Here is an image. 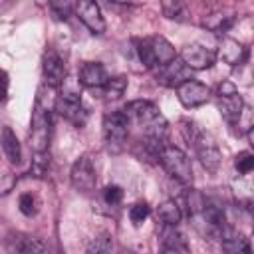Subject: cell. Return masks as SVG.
Wrapping results in <instances>:
<instances>
[{
	"mask_svg": "<svg viewBox=\"0 0 254 254\" xmlns=\"http://www.w3.org/2000/svg\"><path fill=\"white\" fill-rule=\"evenodd\" d=\"M161 10H163L165 18L177 20V22H185L189 16L185 0H161Z\"/></svg>",
	"mask_w": 254,
	"mask_h": 254,
	"instance_id": "obj_22",
	"label": "cell"
},
{
	"mask_svg": "<svg viewBox=\"0 0 254 254\" xmlns=\"http://www.w3.org/2000/svg\"><path fill=\"white\" fill-rule=\"evenodd\" d=\"M216 58H220L228 65H242L248 58V50L234 38H222L216 50Z\"/></svg>",
	"mask_w": 254,
	"mask_h": 254,
	"instance_id": "obj_14",
	"label": "cell"
},
{
	"mask_svg": "<svg viewBox=\"0 0 254 254\" xmlns=\"http://www.w3.org/2000/svg\"><path fill=\"white\" fill-rule=\"evenodd\" d=\"M77 18L83 22V26L89 32H93V34L105 32V18L95 0H79L77 2Z\"/></svg>",
	"mask_w": 254,
	"mask_h": 254,
	"instance_id": "obj_13",
	"label": "cell"
},
{
	"mask_svg": "<svg viewBox=\"0 0 254 254\" xmlns=\"http://www.w3.org/2000/svg\"><path fill=\"white\" fill-rule=\"evenodd\" d=\"M149 214H151V208H149L147 202H135V204L129 208V218H131V222H133L135 226H139Z\"/></svg>",
	"mask_w": 254,
	"mask_h": 254,
	"instance_id": "obj_30",
	"label": "cell"
},
{
	"mask_svg": "<svg viewBox=\"0 0 254 254\" xmlns=\"http://www.w3.org/2000/svg\"><path fill=\"white\" fill-rule=\"evenodd\" d=\"M109 2H115V4H127L129 0H109Z\"/></svg>",
	"mask_w": 254,
	"mask_h": 254,
	"instance_id": "obj_36",
	"label": "cell"
},
{
	"mask_svg": "<svg viewBox=\"0 0 254 254\" xmlns=\"http://www.w3.org/2000/svg\"><path fill=\"white\" fill-rule=\"evenodd\" d=\"M177 97L187 109H194V107H200V105H204L208 101L210 89L202 81H196V79L190 77V79L183 81L177 87Z\"/></svg>",
	"mask_w": 254,
	"mask_h": 254,
	"instance_id": "obj_11",
	"label": "cell"
},
{
	"mask_svg": "<svg viewBox=\"0 0 254 254\" xmlns=\"http://www.w3.org/2000/svg\"><path fill=\"white\" fill-rule=\"evenodd\" d=\"M107 71L99 62H85L79 67V83L89 89H99L107 81Z\"/></svg>",
	"mask_w": 254,
	"mask_h": 254,
	"instance_id": "obj_15",
	"label": "cell"
},
{
	"mask_svg": "<svg viewBox=\"0 0 254 254\" xmlns=\"http://www.w3.org/2000/svg\"><path fill=\"white\" fill-rule=\"evenodd\" d=\"M12 248L18 250V252L32 254V252H46L48 250V244H44L40 238H20L18 242H14Z\"/></svg>",
	"mask_w": 254,
	"mask_h": 254,
	"instance_id": "obj_27",
	"label": "cell"
},
{
	"mask_svg": "<svg viewBox=\"0 0 254 254\" xmlns=\"http://www.w3.org/2000/svg\"><path fill=\"white\" fill-rule=\"evenodd\" d=\"M111 250H113V238L109 234H101V236L93 238L91 244L87 246V252H95V254H99V252H111Z\"/></svg>",
	"mask_w": 254,
	"mask_h": 254,
	"instance_id": "obj_29",
	"label": "cell"
},
{
	"mask_svg": "<svg viewBox=\"0 0 254 254\" xmlns=\"http://www.w3.org/2000/svg\"><path fill=\"white\" fill-rule=\"evenodd\" d=\"M216 107L222 115V119L230 125L236 127L240 125L242 113H244V99L238 93L236 85L232 81H222L216 89Z\"/></svg>",
	"mask_w": 254,
	"mask_h": 254,
	"instance_id": "obj_5",
	"label": "cell"
},
{
	"mask_svg": "<svg viewBox=\"0 0 254 254\" xmlns=\"http://www.w3.org/2000/svg\"><path fill=\"white\" fill-rule=\"evenodd\" d=\"M157 161L161 163V167L167 171V175L175 181H179L181 185H190L192 183V165H190V159L189 155L175 147V145H165L157 157Z\"/></svg>",
	"mask_w": 254,
	"mask_h": 254,
	"instance_id": "obj_3",
	"label": "cell"
},
{
	"mask_svg": "<svg viewBox=\"0 0 254 254\" xmlns=\"http://www.w3.org/2000/svg\"><path fill=\"white\" fill-rule=\"evenodd\" d=\"M50 137H52V117L46 105H42L40 99H36L34 111H32V123H30V149L36 151H48L50 149Z\"/></svg>",
	"mask_w": 254,
	"mask_h": 254,
	"instance_id": "obj_6",
	"label": "cell"
},
{
	"mask_svg": "<svg viewBox=\"0 0 254 254\" xmlns=\"http://www.w3.org/2000/svg\"><path fill=\"white\" fill-rule=\"evenodd\" d=\"M36 204H38V202H36V196H34L32 192H24V194H20L18 206H20L22 214H26V216L36 214V210H38V206H36Z\"/></svg>",
	"mask_w": 254,
	"mask_h": 254,
	"instance_id": "obj_32",
	"label": "cell"
},
{
	"mask_svg": "<svg viewBox=\"0 0 254 254\" xmlns=\"http://www.w3.org/2000/svg\"><path fill=\"white\" fill-rule=\"evenodd\" d=\"M4 99H6V87L0 85V101H4Z\"/></svg>",
	"mask_w": 254,
	"mask_h": 254,
	"instance_id": "obj_35",
	"label": "cell"
},
{
	"mask_svg": "<svg viewBox=\"0 0 254 254\" xmlns=\"http://www.w3.org/2000/svg\"><path fill=\"white\" fill-rule=\"evenodd\" d=\"M54 107H56V111H58L65 121H69V123L75 125V127H83V125L87 123L89 113H87V109L83 107L81 95H79L77 91H65V89H64V91L56 97Z\"/></svg>",
	"mask_w": 254,
	"mask_h": 254,
	"instance_id": "obj_7",
	"label": "cell"
},
{
	"mask_svg": "<svg viewBox=\"0 0 254 254\" xmlns=\"http://www.w3.org/2000/svg\"><path fill=\"white\" fill-rule=\"evenodd\" d=\"M179 58L187 64V67L196 69V71L208 69V67H212L216 64V52L206 48V46H202V44H187L181 50Z\"/></svg>",
	"mask_w": 254,
	"mask_h": 254,
	"instance_id": "obj_10",
	"label": "cell"
},
{
	"mask_svg": "<svg viewBox=\"0 0 254 254\" xmlns=\"http://www.w3.org/2000/svg\"><path fill=\"white\" fill-rule=\"evenodd\" d=\"M159 238H161V250L163 252H187L189 250L185 234L175 224H163Z\"/></svg>",
	"mask_w": 254,
	"mask_h": 254,
	"instance_id": "obj_16",
	"label": "cell"
},
{
	"mask_svg": "<svg viewBox=\"0 0 254 254\" xmlns=\"http://www.w3.org/2000/svg\"><path fill=\"white\" fill-rule=\"evenodd\" d=\"M202 28L210 30V32H216V34H222L226 32L232 24H234V16L232 14H222V12H216V14H208L202 18Z\"/></svg>",
	"mask_w": 254,
	"mask_h": 254,
	"instance_id": "obj_20",
	"label": "cell"
},
{
	"mask_svg": "<svg viewBox=\"0 0 254 254\" xmlns=\"http://www.w3.org/2000/svg\"><path fill=\"white\" fill-rule=\"evenodd\" d=\"M181 133H183L185 141L189 143V147H192V151L198 157L200 165L208 173H216L220 169V163H222V153L218 149L216 139L208 131H204L200 125L190 121V119H183L181 121Z\"/></svg>",
	"mask_w": 254,
	"mask_h": 254,
	"instance_id": "obj_2",
	"label": "cell"
},
{
	"mask_svg": "<svg viewBox=\"0 0 254 254\" xmlns=\"http://www.w3.org/2000/svg\"><path fill=\"white\" fill-rule=\"evenodd\" d=\"M159 218L163 220V224H179L181 218H183V212H181V206L177 204V200H165L159 210H157Z\"/></svg>",
	"mask_w": 254,
	"mask_h": 254,
	"instance_id": "obj_23",
	"label": "cell"
},
{
	"mask_svg": "<svg viewBox=\"0 0 254 254\" xmlns=\"http://www.w3.org/2000/svg\"><path fill=\"white\" fill-rule=\"evenodd\" d=\"M12 189H14V175H4V177L0 179V194L4 196V194H8Z\"/></svg>",
	"mask_w": 254,
	"mask_h": 254,
	"instance_id": "obj_33",
	"label": "cell"
},
{
	"mask_svg": "<svg viewBox=\"0 0 254 254\" xmlns=\"http://www.w3.org/2000/svg\"><path fill=\"white\" fill-rule=\"evenodd\" d=\"M234 167H236V171L240 175H248L254 169V155L250 151H240L234 157Z\"/></svg>",
	"mask_w": 254,
	"mask_h": 254,
	"instance_id": "obj_28",
	"label": "cell"
},
{
	"mask_svg": "<svg viewBox=\"0 0 254 254\" xmlns=\"http://www.w3.org/2000/svg\"><path fill=\"white\" fill-rule=\"evenodd\" d=\"M155 79L157 83H161L163 87H179L183 81L190 79V67H187V64L181 58H173L171 62L155 67Z\"/></svg>",
	"mask_w": 254,
	"mask_h": 254,
	"instance_id": "obj_9",
	"label": "cell"
},
{
	"mask_svg": "<svg viewBox=\"0 0 254 254\" xmlns=\"http://www.w3.org/2000/svg\"><path fill=\"white\" fill-rule=\"evenodd\" d=\"M129 119L127 115L121 111H111L105 113L103 117V141H105V149L113 155L121 153L127 145V137H129Z\"/></svg>",
	"mask_w": 254,
	"mask_h": 254,
	"instance_id": "obj_4",
	"label": "cell"
},
{
	"mask_svg": "<svg viewBox=\"0 0 254 254\" xmlns=\"http://www.w3.org/2000/svg\"><path fill=\"white\" fill-rule=\"evenodd\" d=\"M48 6H50V12H52V16H54L56 20L67 22V20L71 18L73 8H71V2H69V0H50Z\"/></svg>",
	"mask_w": 254,
	"mask_h": 254,
	"instance_id": "obj_26",
	"label": "cell"
},
{
	"mask_svg": "<svg viewBox=\"0 0 254 254\" xmlns=\"http://www.w3.org/2000/svg\"><path fill=\"white\" fill-rule=\"evenodd\" d=\"M123 113L127 115L129 123H135L141 129L143 137L155 139V141H167L169 123L155 103L145 101V99H137V101L127 103Z\"/></svg>",
	"mask_w": 254,
	"mask_h": 254,
	"instance_id": "obj_1",
	"label": "cell"
},
{
	"mask_svg": "<svg viewBox=\"0 0 254 254\" xmlns=\"http://www.w3.org/2000/svg\"><path fill=\"white\" fill-rule=\"evenodd\" d=\"M48 171H50V151H36L30 165V175L36 179H44Z\"/></svg>",
	"mask_w": 254,
	"mask_h": 254,
	"instance_id": "obj_24",
	"label": "cell"
},
{
	"mask_svg": "<svg viewBox=\"0 0 254 254\" xmlns=\"http://www.w3.org/2000/svg\"><path fill=\"white\" fill-rule=\"evenodd\" d=\"M103 200L109 204V206H115L123 200V189L119 185H107L103 189Z\"/></svg>",
	"mask_w": 254,
	"mask_h": 254,
	"instance_id": "obj_31",
	"label": "cell"
},
{
	"mask_svg": "<svg viewBox=\"0 0 254 254\" xmlns=\"http://www.w3.org/2000/svg\"><path fill=\"white\" fill-rule=\"evenodd\" d=\"M101 89V95L111 101V99H119L125 89H127V77L125 75H117V77H107V81L99 87Z\"/></svg>",
	"mask_w": 254,
	"mask_h": 254,
	"instance_id": "obj_21",
	"label": "cell"
},
{
	"mask_svg": "<svg viewBox=\"0 0 254 254\" xmlns=\"http://www.w3.org/2000/svg\"><path fill=\"white\" fill-rule=\"evenodd\" d=\"M42 71H44V81H46L48 87L64 85V81H65V64L54 48L46 50L44 60H42Z\"/></svg>",
	"mask_w": 254,
	"mask_h": 254,
	"instance_id": "obj_12",
	"label": "cell"
},
{
	"mask_svg": "<svg viewBox=\"0 0 254 254\" xmlns=\"http://www.w3.org/2000/svg\"><path fill=\"white\" fill-rule=\"evenodd\" d=\"M69 181H71V187L79 192H91L95 189L97 171H95L93 161L87 155H81L79 159H75L69 171Z\"/></svg>",
	"mask_w": 254,
	"mask_h": 254,
	"instance_id": "obj_8",
	"label": "cell"
},
{
	"mask_svg": "<svg viewBox=\"0 0 254 254\" xmlns=\"http://www.w3.org/2000/svg\"><path fill=\"white\" fill-rule=\"evenodd\" d=\"M0 143H2V151L6 155V159L12 163V165H18L22 161V147H20V141L16 137V133L10 129V127H4L2 133H0Z\"/></svg>",
	"mask_w": 254,
	"mask_h": 254,
	"instance_id": "obj_18",
	"label": "cell"
},
{
	"mask_svg": "<svg viewBox=\"0 0 254 254\" xmlns=\"http://www.w3.org/2000/svg\"><path fill=\"white\" fill-rule=\"evenodd\" d=\"M147 40H149V46H151V54H153V64H155V67H159V65L167 64V62H171L173 58H177L175 48H173V44H171L167 38H163V36H153V38H147ZM155 67H153V69H155Z\"/></svg>",
	"mask_w": 254,
	"mask_h": 254,
	"instance_id": "obj_17",
	"label": "cell"
},
{
	"mask_svg": "<svg viewBox=\"0 0 254 254\" xmlns=\"http://www.w3.org/2000/svg\"><path fill=\"white\" fill-rule=\"evenodd\" d=\"M133 46H135V52H137V58L139 62L143 64L145 69H153L155 64H153V54H151V46H149V40L147 38H135L133 40Z\"/></svg>",
	"mask_w": 254,
	"mask_h": 254,
	"instance_id": "obj_25",
	"label": "cell"
},
{
	"mask_svg": "<svg viewBox=\"0 0 254 254\" xmlns=\"http://www.w3.org/2000/svg\"><path fill=\"white\" fill-rule=\"evenodd\" d=\"M220 244H222V250L224 252H250V242L246 236H242L240 232H236L234 228L226 230L224 236L220 238Z\"/></svg>",
	"mask_w": 254,
	"mask_h": 254,
	"instance_id": "obj_19",
	"label": "cell"
},
{
	"mask_svg": "<svg viewBox=\"0 0 254 254\" xmlns=\"http://www.w3.org/2000/svg\"><path fill=\"white\" fill-rule=\"evenodd\" d=\"M0 85H8V73L4 71V69H0Z\"/></svg>",
	"mask_w": 254,
	"mask_h": 254,
	"instance_id": "obj_34",
	"label": "cell"
}]
</instances>
